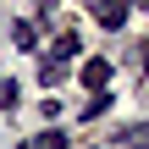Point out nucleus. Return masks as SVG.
I'll use <instances>...</instances> for the list:
<instances>
[{
    "instance_id": "1",
    "label": "nucleus",
    "mask_w": 149,
    "mask_h": 149,
    "mask_svg": "<svg viewBox=\"0 0 149 149\" xmlns=\"http://www.w3.org/2000/svg\"><path fill=\"white\" fill-rule=\"evenodd\" d=\"M83 83H88L94 94H105V83H111V61H105V55H94V61H83Z\"/></svg>"
},
{
    "instance_id": "2",
    "label": "nucleus",
    "mask_w": 149,
    "mask_h": 149,
    "mask_svg": "<svg viewBox=\"0 0 149 149\" xmlns=\"http://www.w3.org/2000/svg\"><path fill=\"white\" fill-rule=\"evenodd\" d=\"M94 17H100V28H122L127 22V0H94Z\"/></svg>"
},
{
    "instance_id": "3",
    "label": "nucleus",
    "mask_w": 149,
    "mask_h": 149,
    "mask_svg": "<svg viewBox=\"0 0 149 149\" xmlns=\"http://www.w3.org/2000/svg\"><path fill=\"white\" fill-rule=\"evenodd\" d=\"M44 61H55V66H66V61H77V39H72V33H61V39L50 44V55H44Z\"/></svg>"
},
{
    "instance_id": "4",
    "label": "nucleus",
    "mask_w": 149,
    "mask_h": 149,
    "mask_svg": "<svg viewBox=\"0 0 149 149\" xmlns=\"http://www.w3.org/2000/svg\"><path fill=\"white\" fill-rule=\"evenodd\" d=\"M122 144H127V149H149V122H133V127H122Z\"/></svg>"
},
{
    "instance_id": "5",
    "label": "nucleus",
    "mask_w": 149,
    "mask_h": 149,
    "mask_svg": "<svg viewBox=\"0 0 149 149\" xmlns=\"http://www.w3.org/2000/svg\"><path fill=\"white\" fill-rule=\"evenodd\" d=\"M33 149H66V133H61V127H50V133H39V138H33Z\"/></svg>"
},
{
    "instance_id": "6",
    "label": "nucleus",
    "mask_w": 149,
    "mask_h": 149,
    "mask_svg": "<svg viewBox=\"0 0 149 149\" xmlns=\"http://www.w3.org/2000/svg\"><path fill=\"white\" fill-rule=\"evenodd\" d=\"M11 39H17L22 50H33V22H11Z\"/></svg>"
},
{
    "instance_id": "7",
    "label": "nucleus",
    "mask_w": 149,
    "mask_h": 149,
    "mask_svg": "<svg viewBox=\"0 0 149 149\" xmlns=\"http://www.w3.org/2000/svg\"><path fill=\"white\" fill-rule=\"evenodd\" d=\"M105 111H111V94H94V100L83 105V116H88V122H94V116H105Z\"/></svg>"
},
{
    "instance_id": "8",
    "label": "nucleus",
    "mask_w": 149,
    "mask_h": 149,
    "mask_svg": "<svg viewBox=\"0 0 149 149\" xmlns=\"http://www.w3.org/2000/svg\"><path fill=\"white\" fill-rule=\"evenodd\" d=\"M39 83H44V88H55V83H61V66H55V61H44V66H39Z\"/></svg>"
}]
</instances>
